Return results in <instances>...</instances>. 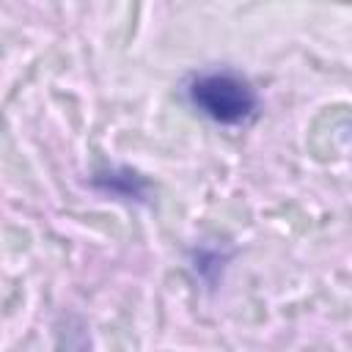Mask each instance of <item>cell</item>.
<instances>
[{
    "mask_svg": "<svg viewBox=\"0 0 352 352\" xmlns=\"http://www.w3.org/2000/svg\"><path fill=\"white\" fill-rule=\"evenodd\" d=\"M190 102L212 121L234 126L256 116L258 96L250 82L234 72H206L190 80Z\"/></svg>",
    "mask_w": 352,
    "mask_h": 352,
    "instance_id": "1",
    "label": "cell"
}]
</instances>
